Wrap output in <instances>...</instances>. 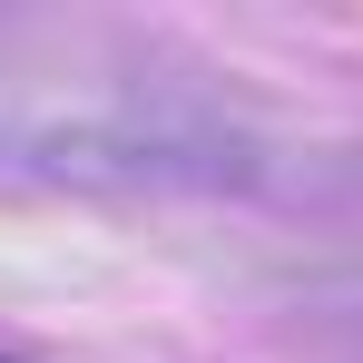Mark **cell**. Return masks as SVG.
<instances>
[{
    "label": "cell",
    "mask_w": 363,
    "mask_h": 363,
    "mask_svg": "<svg viewBox=\"0 0 363 363\" xmlns=\"http://www.w3.org/2000/svg\"><path fill=\"white\" fill-rule=\"evenodd\" d=\"M0 167L30 177H236V128L157 50L108 30H0Z\"/></svg>",
    "instance_id": "cell-1"
}]
</instances>
